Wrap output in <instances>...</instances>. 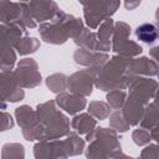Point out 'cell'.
I'll use <instances>...</instances> for the list:
<instances>
[{
    "label": "cell",
    "mask_w": 159,
    "mask_h": 159,
    "mask_svg": "<svg viewBox=\"0 0 159 159\" xmlns=\"http://www.w3.org/2000/svg\"><path fill=\"white\" fill-rule=\"evenodd\" d=\"M135 34L137 37L145 43H150L157 39V29L153 24H143L138 26Z\"/></svg>",
    "instance_id": "6da1fadb"
}]
</instances>
